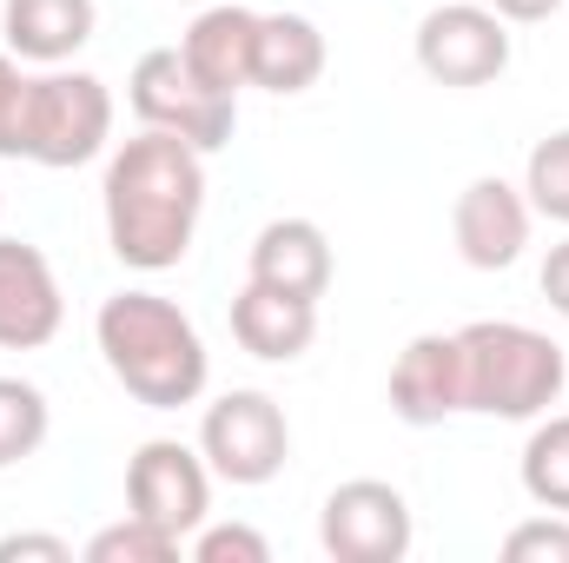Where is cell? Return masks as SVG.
<instances>
[{
	"mask_svg": "<svg viewBox=\"0 0 569 563\" xmlns=\"http://www.w3.org/2000/svg\"><path fill=\"white\" fill-rule=\"evenodd\" d=\"M107 246L127 273H172L192 253L199 213H206V152L179 134L146 127L107 159Z\"/></svg>",
	"mask_w": 569,
	"mask_h": 563,
	"instance_id": "cell-1",
	"label": "cell"
},
{
	"mask_svg": "<svg viewBox=\"0 0 569 563\" xmlns=\"http://www.w3.org/2000/svg\"><path fill=\"white\" fill-rule=\"evenodd\" d=\"M93 338H100L107 372L146 412L199 405V392L212 378V352H206L199 325L159 292H113L93 318Z\"/></svg>",
	"mask_w": 569,
	"mask_h": 563,
	"instance_id": "cell-2",
	"label": "cell"
},
{
	"mask_svg": "<svg viewBox=\"0 0 569 563\" xmlns=\"http://www.w3.org/2000/svg\"><path fill=\"white\" fill-rule=\"evenodd\" d=\"M457 352H463V412H483V418L537 424L569 385L563 345L537 325H517V318L463 325Z\"/></svg>",
	"mask_w": 569,
	"mask_h": 563,
	"instance_id": "cell-3",
	"label": "cell"
},
{
	"mask_svg": "<svg viewBox=\"0 0 569 563\" xmlns=\"http://www.w3.org/2000/svg\"><path fill=\"white\" fill-rule=\"evenodd\" d=\"M107 140H113V93H107V80H93V73H33L20 159L67 172V166L100 159Z\"/></svg>",
	"mask_w": 569,
	"mask_h": 563,
	"instance_id": "cell-4",
	"label": "cell"
},
{
	"mask_svg": "<svg viewBox=\"0 0 569 563\" xmlns=\"http://www.w3.org/2000/svg\"><path fill=\"white\" fill-rule=\"evenodd\" d=\"M127 100L140 113V127H159V134H179L199 152H219L232 146V127H239V100L232 93H212L179 47H152L133 60V80H127Z\"/></svg>",
	"mask_w": 569,
	"mask_h": 563,
	"instance_id": "cell-5",
	"label": "cell"
},
{
	"mask_svg": "<svg viewBox=\"0 0 569 563\" xmlns=\"http://www.w3.org/2000/svg\"><path fill=\"white\" fill-rule=\"evenodd\" d=\"M199 457L212 464V477L252 491V484H272L291 457V424L284 405L272 392H226L206 405L199 418Z\"/></svg>",
	"mask_w": 569,
	"mask_h": 563,
	"instance_id": "cell-6",
	"label": "cell"
},
{
	"mask_svg": "<svg viewBox=\"0 0 569 563\" xmlns=\"http://www.w3.org/2000/svg\"><path fill=\"white\" fill-rule=\"evenodd\" d=\"M418 67L437 87H490L510 67V20L483 0H443L418 20Z\"/></svg>",
	"mask_w": 569,
	"mask_h": 563,
	"instance_id": "cell-7",
	"label": "cell"
},
{
	"mask_svg": "<svg viewBox=\"0 0 569 563\" xmlns=\"http://www.w3.org/2000/svg\"><path fill=\"white\" fill-rule=\"evenodd\" d=\"M318 544L325 557L338 563H405L418 544V524H411V504L398 484L385 477H351L325 497L318 511Z\"/></svg>",
	"mask_w": 569,
	"mask_h": 563,
	"instance_id": "cell-8",
	"label": "cell"
},
{
	"mask_svg": "<svg viewBox=\"0 0 569 563\" xmlns=\"http://www.w3.org/2000/svg\"><path fill=\"white\" fill-rule=\"evenodd\" d=\"M127 511L172 531L179 544L212 517V464L199 451H186L179 437H152L127 464Z\"/></svg>",
	"mask_w": 569,
	"mask_h": 563,
	"instance_id": "cell-9",
	"label": "cell"
},
{
	"mask_svg": "<svg viewBox=\"0 0 569 563\" xmlns=\"http://www.w3.org/2000/svg\"><path fill=\"white\" fill-rule=\"evenodd\" d=\"M530 219H537V213H530L523 186L483 172V179H470V186L457 192V206H450V239H457L463 266H477V273H510V266L523 259V246H530Z\"/></svg>",
	"mask_w": 569,
	"mask_h": 563,
	"instance_id": "cell-10",
	"label": "cell"
},
{
	"mask_svg": "<svg viewBox=\"0 0 569 563\" xmlns=\"http://www.w3.org/2000/svg\"><path fill=\"white\" fill-rule=\"evenodd\" d=\"M60 318H67V298H60L47 253L27 239H0V352L53 345Z\"/></svg>",
	"mask_w": 569,
	"mask_h": 563,
	"instance_id": "cell-11",
	"label": "cell"
},
{
	"mask_svg": "<svg viewBox=\"0 0 569 563\" xmlns=\"http://www.w3.org/2000/svg\"><path fill=\"white\" fill-rule=\"evenodd\" d=\"M391 412L411 431H430V424L463 412V352H457V332H418L398 352V365H391Z\"/></svg>",
	"mask_w": 569,
	"mask_h": 563,
	"instance_id": "cell-12",
	"label": "cell"
},
{
	"mask_svg": "<svg viewBox=\"0 0 569 563\" xmlns=\"http://www.w3.org/2000/svg\"><path fill=\"white\" fill-rule=\"evenodd\" d=\"M252 40H259V13L239 7V0H206L192 13V27L179 33V53L186 67L212 87V93H232L252 87Z\"/></svg>",
	"mask_w": 569,
	"mask_h": 563,
	"instance_id": "cell-13",
	"label": "cell"
},
{
	"mask_svg": "<svg viewBox=\"0 0 569 563\" xmlns=\"http://www.w3.org/2000/svg\"><path fill=\"white\" fill-rule=\"evenodd\" d=\"M232 338L252 358H266V365H291L318 338V298H298V292L246 279V292L232 298Z\"/></svg>",
	"mask_w": 569,
	"mask_h": 563,
	"instance_id": "cell-14",
	"label": "cell"
},
{
	"mask_svg": "<svg viewBox=\"0 0 569 563\" xmlns=\"http://www.w3.org/2000/svg\"><path fill=\"white\" fill-rule=\"evenodd\" d=\"M93 0H7L0 7V33H7V53L13 60H33V67H60L73 60L87 40H93Z\"/></svg>",
	"mask_w": 569,
	"mask_h": 563,
	"instance_id": "cell-15",
	"label": "cell"
},
{
	"mask_svg": "<svg viewBox=\"0 0 569 563\" xmlns=\"http://www.w3.org/2000/svg\"><path fill=\"white\" fill-rule=\"evenodd\" d=\"M252 279L298 292V298H325L331 292V239L311 219H272L252 239Z\"/></svg>",
	"mask_w": 569,
	"mask_h": 563,
	"instance_id": "cell-16",
	"label": "cell"
},
{
	"mask_svg": "<svg viewBox=\"0 0 569 563\" xmlns=\"http://www.w3.org/2000/svg\"><path fill=\"white\" fill-rule=\"evenodd\" d=\"M318 73H325V33H318V20H305V13H259L252 87L291 100V93L318 87Z\"/></svg>",
	"mask_w": 569,
	"mask_h": 563,
	"instance_id": "cell-17",
	"label": "cell"
},
{
	"mask_svg": "<svg viewBox=\"0 0 569 563\" xmlns=\"http://www.w3.org/2000/svg\"><path fill=\"white\" fill-rule=\"evenodd\" d=\"M523 491L537 511L569 517V418H537L530 444H523Z\"/></svg>",
	"mask_w": 569,
	"mask_h": 563,
	"instance_id": "cell-18",
	"label": "cell"
},
{
	"mask_svg": "<svg viewBox=\"0 0 569 563\" xmlns=\"http://www.w3.org/2000/svg\"><path fill=\"white\" fill-rule=\"evenodd\" d=\"M53 431V412H47V392L27 385V378H0V471L7 464H27Z\"/></svg>",
	"mask_w": 569,
	"mask_h": 563,
	"instance_id": "cell-19",
	"label": "cell"
},
{
	"mask_svg": "<svg viewBox=\"0 0 569 563\" xmlns=\"http://www.w3.org/2000/svg\"><path fill=\"white\" fill-rule=\"evenodd\" d=\"M523 199H530V213L569 226V127H557L550 140L530 146V159H523Z\"/></svg>",
	"mask_w": 569,
	"mask_h": 563,
	"instance_id": "cell-20",
	"label": "cell"
},
{
	"mask_svg": "<svg viewBox=\"0 0 569 563\" xmlns=\"http://www.w3.org/2000/svg\"><path fill=\"white\" fill-rule=\"evenodd\" d=\"M172 557H179V537L133 517V511H127V524H107V531L87 537V563H172Z\"/></svg>",
	"mask_w": 569,
	"mask_h": 563,
	"instance_id": "cell-21",
	"label": "cell"
},
{
	"mask_svg": "<svg viewBox=\"0 0 569 563\" xmlns=\"http://www.w3.org/2000/svg\"><path fill=\"white\" fill-rule=\"evenodd\" d=\"M192 563H272V544L252 524H199L192 531Z\"/></svg>",
	"mask_w": 569,
	"mask_h": 563,
	"instance_id": "cell-22",
	"label": "cell"
},
{
	"mask_svg": "<svg viewBox=\"0 0 569 563\" xmlns=\"http://www.w3.org/2000/svg\"><path fill=\"white\" fill-rule=\"evenodd\" d=\"M503 557L510 563H569V517L563 511H543V517L517 524L503 537Z\"/></svg>",
	"mask_w": 569,
	"mask_h": 563,
	"instance_id": "cell-23",
	"label": "cell"
},
{
	"mask_svg": "<svg viewBox=\"0 0 569 563\" xmlns=\"http://www.w3.org/2000/svg\"><path fill=\"white\" fill-rule=\"evenodd\" d=\"M27 87H33V73H20L13 53H0V159H20V140H27Z\"/></svg>",
	"mask_w": 569,
	"mask_h": 563,
	"instance_id": "cell-24",
	"label": "cell"
},
{
	"mask_svg": "<svg viewBox=\"0 0 569 563\" xmlns=\"http://www.w3.org/2000/svg\"><path fill=\"white\" fill-rule=\"evenodd\" d=\"M73 563V544L67 537H40V531H13L0 537V563Z\"/></svg>",
	"mask_w": 569,
	"mask_h": 563,
	"instance_id": "cell-25",
	"label": "cell"
},
{
	"mask_svg": "<svg viewBox=\"0 0 569 563\" xmlns=\"http://www.w3.org/2000/svg\"><path fill=\"white\" fill-rule=\"evenodd\" d=\"M543 298H550V312L569 318V239L550 246V259H543Z\"/></svg>",
	"mask_w": 569,
	"mask_h": 563,
	"instance_id": "cell-26",
	"label": "cell"
},
{
	"mask_svg": "<svg viewBox=\"0 0 569 563\" xmlns=\"http://www.w3.org/2000/svg\"><path fill=\"white\" fill-rule=\"evenodd\" d=\"M483 7H497V13H503L510 27H537V20H550V13H557L563 0H483Z\"/></svg>",
	"mask_w": 569,
	"mask_h": 563,
	"instance_id": "cell-27",
	"label": "cell"
},
{
	"mask_svg": "<svg viewBox=\"0 0 569 563\" xmlns=\"http://www.w3.org/2000/svg\"><path fill=\"white\" fill-rule=\"evenodd\" d=\"M192 7H206V0H192Z\"/></svg>",
	"mask_w": 569,
	"mask_h": 563,
	"instance_id": "cell-28",
	"label": "cell"
},
{
	"mask_svg": "<svg viewBox=\"0 0 569 563\" xmlns=\"http://www.w3.org/2000/svg\"><path fill=\"white\" fill-rule=\"evenodd\" d=\"M0 206H7V199H0Z\"/></svg>",
	"mask_w": 569,
	"mask_h": 563,
	"instance_id": "cell-29",
	"label": "cell"
}]
</instances>
